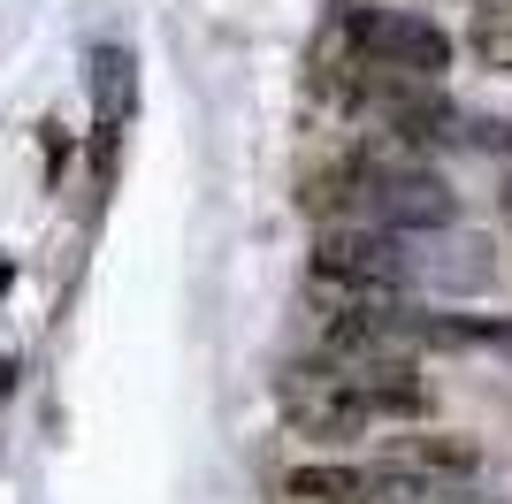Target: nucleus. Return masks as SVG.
<instances>
[{"label": "nucleus", "mask_w": 512, "mask_h": 504, "mask_svg": "<svg viewBox=\"0 0 512 504\" xmlns=\"http://www.w3.org/2000/svg\"><path fill=\"white\" fill-rule=\"evenodd\" d=\"M344 39H352L360 69H398V77H428V84L451 69V39L428 16H406V8H352Z\"/></svg>", "instance_id": "f257e3e1"}, {"label": "nucleus", "mask_w": 512, "mask_h": 504, "mask_svg": "<svg viewBox=\"0 0 512 504\" xmlns=\"http://www.w3.org/2000/svg\"><path fill=\"white\" fill-rule=\"evenodd\" d=\"M314 275L352 298H398L406 291V252L383 230H329L314 245Z\"/></svg>", "instance_id": "f03ea898"}, {"label": "nucleus", "mask_w": 512, "mask_h": 504, "mask_svg": "<svg viewBox=\"0 0 512 504\" xmlns=\"http://www.w3.org/2000/svg\"><path fill=\"white\" fill-rule=\"evenodd\" d=\"M398 252H406V291H451V298H467V291H482V283L497 275L490 237H467V230L398 237Z\"/></svg>", "instance_id": "7ed1b4c3"}, {"label": "nucleus", "mask_w": 512, "mask_h": 504, "mask_svg": "<svg viewBox=\"0 0 512 504\" xmlns=\"http://www.w3.org/2000/svg\"><path fill=\"white\" fill-rule=\"evenodd\" d=\"M283 420H291L299 436H360L375 413H367V398L352 390V375L321 359V367H299V375L283 382Z\"/></svg>", "instance_id": "20e7f679"}, {"label": "nucleus", "mask_w": 512, "mask_h": 504, "mask_svg": "<svg viewBox=\"0 0 512 504\" xmlns=\"http://www.w3.org/2000/svg\"><path fill=\"white\" fill-rule=\"evenodd\" d=\"M474 459H482L474 436H451V428H436V436H406V451H398L406 474H436V482H467Z\"/></svg>", "instance_id": "39448f33"}, {"label": "nucleus", "mask_w": 512, "mask_h": 504, "mask_svg": "<svg viewBox=\"0 0 512 504\" xmlns=\"http://www.w3.org/2000/svg\"><path fill=\"white\" fill-rule=\"evenodd\" d=\"M283 497L291 504H367V474L360 466H299V474H283Z\"/></svg>", "instance_id": "423d86ee"}, {"label": "nucleus", "mask_w": 512, "mask_h": 504, "mask_svg": "<svg viewBox=\"0 0 512 504\" xmlns=\"http://www.w3.org/2000/svg\"><path fill=\"white\" fill-rule=\"evenodd\" d=\"M130 54L123 46H100V54H92V100H100V123H123L130 115Z\"/></svg>", "instance_id": "0eeeda50"}, {"label": "nucleus", "mask_w": 512, "mask_h": 504, "mask_svg": "<svg viewBox=\"0 0 512 504\" xmlns=\"http://www.w3.org/2000/svg\"><path fill=\"white\" fill-rule=\"evenodd\" d=\"M474 54H482V62L490 69H512V8H482V16H474Z\"/></svg>", "instance_id": "6e6552de"}, {"label": "nucleus", "mask_w": 512, "mask_h": 504, "mask_svg": "<svg viewBox=\"0 0 512 504\" xmlns=\"http://www.w3.org/2000/svg\"><path fill=\"white\" fill-rule=\"evenodd\" d=\"M115 161H123V123H100V138H92V176L115 184Z\"/></svg>", "instance_id": "1a4fd4ad"}, {"label": "nucleus", "mask_w": 512, "mask_h": 504, "mask_svg": "<svg viewBox=\"0 0 512 504\" xmlns=\"http://www.w3.org/2000/svg\"><path fill=\"white\" fill-rule=\"evenodd\" d=\"M467 146L505 153V146H512V123H505V115H467Z\"/></svg>", "instance_id": "9d476101"}, {"label": "nucleus", "mask_w": 512, "mask_h": 504, "mask_svg": "<svg viewBox=\"0 0 512 504\" xmlns=\"http://www.w3.org/2000/svg\"><path fill=\"white\" fill-rule=\"evenodd\" d=\"M8 390H16V359H0V405H8Z\"/></svg>", "instance_id": "9b49d317"}, {"label": "nucleus", "mask_w": 512, "mask_h": 504, "mask_svg": "<svg viewBox=\"0 0 512 504\" xmlns=\"http://www.w3.org/2000/svg\"><path fill=\"white\" fill-rule=\"evenodd\" d=\"M16 291V260H0V298Z\"/></svg>", "instance_id": "f8f14e48"}, {"label": "nucleus", "mask_w": 512, "mask_h": 504, "mask_svg": "<svg viewBox=\"0 0 512 504\" xmlns=\"http://www.w3.org/2000/svg\"><path fill=\"white\" fill-rule=\"evenodd\" d=\"M505 214H512V184H505Z\"/></svg>", "instance_id": "ddd939ff"}]
</instances>
